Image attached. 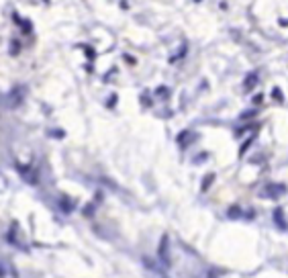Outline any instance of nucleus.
<instances>
[{
	"instance_id": "obj_1",
	"label": "nucleus",
	"mask_w": 288,
	"mask_h": 278,
	"mask_svg": "<svg viewBox=\"0 0 288 278\" xmlns=\"http://www.w3.org/2000/svg\"><path fill=\"white\" fill-rule=\"evenodd\" d=\"M23 98H25V88H14L4 96V104L6 106H16V104L23 102Z\"/></svg>"
},
{
	"instance_id": "obj_2",
	"label": "nucleus",
	"mask_w": 288,
	"mask_h": 278,
	"mask_svg": "<svg viewBox=\"0 0 288 278\" xmlns=\"http://www.w3.org/2000/svg\"><path fill=\"white\" fill-rule=\"evenodd\" d=\"M286 192V188H284V184H268L264 190H262V197H270V199H276V197H280V195H284Z\"/></svg>"
},
{
	"instance_id": "obj_3",
	"label": "nucleus",
	"mask_w": 288,
	"mask_h": 278,
	"mask_svg": "<svg viewBox=\"0 0 288 278\" xmlns=\"http://www.w3.org/2000/svg\"><path fill=\"white\" fill-rule=\"evenodd\" d=\"M168 244H170V238H168V235H164L162 242H160V252H158V256H160V260H162L166 266L170 264V252H168Z\"/></svg>"
},
{
	"instance_id": "obj_4",
	"label": "nucleus",
	"mask_w": 288,
	"mask_h": 278,
	"mask_svg": "<svg viewBox=\"0 0 288 278\" xmlns=\"http://www.w3.org/2000/svg\"><path fill=\"white\" fill-rule=\"evenodd\" d=\"M18 172H20V176H23L27 182H37V172L33 168H25V166H20L18 168Z\"/></svg>"
},
{
	"instance_id": "obj_5",
	"label": "nucleus",
	"mask_w": 288,
	"mask_h": 278,
	"mask_svg": "<svg viewBox=\"0 0 288 278\" xmlns=\"http://www.w3.org/2000/svg\"><path fill=\"white\" fill-rule=\"evenodd\" d=\"M274 221H276V225H278L282 231L288 227V223L284 221V211H282V207H276V209H274Z\"/></svg>"
},
{
	"instance_id": "obj_6",
	"label": "nucleus",
	"mask_w": 288,
	"mask_h": 278,
	"mask_svg": "<svg viewBox=\"0 0 288 278\" xmlns=\"http://www.w3.org/2000/svg\"><path fill=\"white\" fill-rule=\"evenodd\" d=\"M258 84V72H252L248 78H246V90H252Z\"/></svg>"
},
{
	"instance_id": "obj_7",
	"label": "nucleus",
	"mask_w": 288,
	"mask_h": 278,
	"mask_svg": "<svg viewBox=\"0 0 288 278\" xmlns=\"http://www.w3.org/2000/svg\"><path fill=\"white\" fill-rule=\"evenodd\" d=\"M194 139V135L190 133V131H184V133H180V143H182V147H186L190 141Z\"/></svg>"
},
{
	"instance_id": "obj_8",
	"label": "nucleus",
	"mask_w": 288,
	"mask_h": 278,
	"mask_svg": "<svg viewBox=\"0 0 288 278\" xmlns=\"http://www.w3.org/2000/svg\"><path fill=\"white\" fill-rule=\"evenodd\" d=\"M227 215H229L231 219H237V217H241V209L235 205V207H231V209L227 211Z\"/></svg>"
},
{
	"instance_id": "obj_9",
	"label": "nucleus",
	"mask_w": 288,
	"mask_h": 278,
	"mask_svg": "<svg viewBox=\"0 0 288 278\" xmlns=\"http://www.w3.org/2000/svg\"><path fill=\"white\" fill-rule=\"evenodd\" d=\"M213 180H215V174H207V176H205V180H203V192L209 190V186H211Z\"/></svg>"
},
{
	"instance_id": "obj_10",
	"label": "nucleus",
	"mask_w": 288,
	"mask_h": 278,
	"mask_svg": "<svg viewBox=\"0 0 288 278\" xmlns=\"http://www.w3.org/2000/svg\"><path fill=\"white\" fill-rule=\"evenodd\" d=\"M272 98H274L276 102H282V100H284V94H282L278 88H274V90H272Z\"/></svg>"
}]
</instances>
